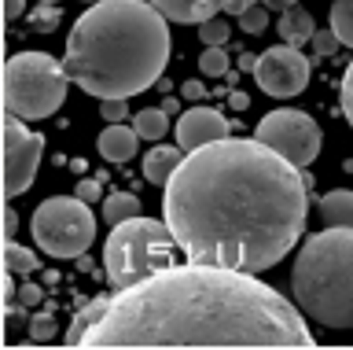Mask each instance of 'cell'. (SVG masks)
<instances>
[{
    "label": "cell",
    "mask_w": 353,
    "mask_h": 350,
    "mask_svg": "<svg viewBox=\"0 0 353 350\" xmlns=\"http://www.w3.org/2000/svg\"><path fill=\"white\" fill-rule=\"evenodd\" d=\"M176 251L181 247H176L165 217L154 222V217L137 214L121 225H110V236L103 244V273H107L110 288L121 291V288L148 280L151 273L173 266Z\"/></svg>",
    "instance_id": "5b68a950"
},
{
    "label": "cell",
    "mask_w": 353,
    "mask_h": 350,
    "mask_svg": "<svg viewBox=\"0 0 353 350\" xmlns=\"http://www.w3.org/2000/svg\"><path fill=\"white\" fill-rule=\"evenodd\" d=\"M11 277H15V273L4 269V306H11V302L19 299V295H15V280H11Z\"/></svg>",
    "instance_id": "e575fe53"
},
{
    "label": "cell",
    "mask_w": 353,
    "mask_h": 350,
    "mask_svg": "<svg viewBox=\"0 0 353 350\" xmlns=\"http://www.w3.org/2000/svg\"><path fill=\"white\" fill-rule=\"evenodd\" d=\"M162 107H165V115H176V111H181V104H176V100H165Z\"/></svg>",
    "instance_id": "8d00e7d4"
},
{
    "label": "cell",
    "mask_w": 353,
    "mask_h": 350,
    "mask_svg": "<svg viewBox=\"0 0 353 350\" xmlns=\"http://www.w3.org/2000/svg\"><path fill=\"white\" fill-rule=\"evenodd\" d=\"M254 4H272V0H254Z\"/></svg>",
    "instance_id": "74e56055"
},
{
    "label": "cell",
    "mask_w": 353,
    "mask_h": 350,
    "mask_svg": "<svg viewBox=\"0 0 353 350\" xmlns=\"http://www.w3.org/2000/svg\"><path fill=\"white\" fill-rule=\"evenodd\" d=\"M140 214V195L137 192H110L103 200V217L107 225H121L129 222V217Z\"/></svg>",
    "instance_id": "e0dca14e"
},
{
    "label": "cell",
    "mask_w": 353,
    "mask_h": 350,
    "mask_svg": "<svg viewBox=\"0 0 353 350\" xmlns=\"http://www.w3.org/2000/svg\"><path fill=\"white\" fill-rule=\"evenodd\" d=\"M320 217H324V225H353V192L331 188L320 200Z\"/></svg>",
    "instance_id": "2e32d148"
},
{
    "label": "cell",
    "mask_w": 353,
    "mask_h": 350,
    "mask_svg": "<svg viewBox=\"0 0 353 350\" xmlns=\"http://www.w3.org/2000/svg\"><path fill=\"white\" fill-rule=\"evenodd\" d=\"M170 23H206L214 19L217 8H225V0H151Z\"/></svg>",
    "instance_id": "4fadbf2b"
},
{
    "label": "cell",
    "mask_w": 353,
    "mask_h": 350,
    "mask_svg": "<svg viewBox=\"0 0 353 350\" xmlns=\"http://www.w3.org/2000/svg\"><path fill=\"white\" fill-rule=\"evenodd\" d=\"M55 336V317L52 313H33L30 317V339L33 343H44V339Z\"/></svg>",
    "instance_id": "cb8c5ba5"
},
{
    "label": "cell",
    "mask_w": 353,
    "mask_h": 350,
    "mask_svg": "<svg viewBox=\"0 0 353 350\" xmlns=\"http://www.w3.org/2000/svg\"><path fill=\"white\" fill-rule=\"evenodd\" d=\"M132 129L143 140H162L170 129V115H165V107H143L140 115H132Z\"/></svg>",
    "instance_id": "ac0fdd59"
},
{
    "label": "cell",
    "mask_w": 353,
    "mask_h": 350,
    "mask_svg": "<svg viewBox=\"0 0 353 350\" xmlns=\"http://www.w3.org/2000/svg\"><path fill=\"white\" fill-rule=\"evenodd\" d=\"M85 4H99V0H85Z\"/></svg>",
    "instance_id": "f35d334b"
},
{
    "label": "cell",
    "mask_w": 353,
    "mask_h": 350,
    "mask_svg": "<svg viewBox=\"0 0 353 350\" xmlns=\"http://www.w3.org/2000/svg\"><path fill=\"white\" fill-rule=\"evenodd\" d=\"M309 59L302 48L294 45H276L269 52L258 56V67H254V81L265 96H276V100H291L309 85Z\"/></svg>",
    "instance_id": "30bf717a"
},
{
    "label": "cell",
    "mask_w": 353,
    "mask_h": 350,
    "mask_svg": "<svg viewBox=\"0 0 353 350\" xmlns=\"http://www.w3.org/2000/svg\"><path fill=\"white\" fill-rule=\"evenodd\" d=\"M99 118H107V122L129 118V100H99Z\"/></svg>",
    "instance_id": "4316f807"
},
{
    "label": "cell",
    "mask_w": 353,
    "mask_h": 350,
    "mask_svg": "<svg viewBox=\"0 0 353 350\" xmlns=\"http://www.w3.org/2000/svg\"><path fill=\"white\" fill-rule=\"evenodd\" d=\"M181 96H184V100H192V104H199L206 96V89H203V81H184L181 85Z\"/></svg>",
    "instance_id": "4dcf8cb0"
},
{
    "label": "cell",
    "mask_w": 353,
    "mask_h": 350,
    "mask_svg": "<svg viewBox=\"0 0 353 350\" xmlns=\"http://www.w3.org/2000/svg\"><path fill=\"white\" fill-rule=\"evenodd\" d=\"M225 137H232V126L221 111H214V107L195 104L176 118V144L184 151H195V148L214 144V140H225Z\"/></svg>",
    "instance_id": "8fae6325"
},
{
    "label": "cell",
    "mask_w": 353,
    "mask_h": 350,
    "mask_svg": "<svg viewBox=\"0 0 353 350\" xmlns=\"http://www.w3.org/2000/svg\"><path fill=\"white\" fill-rule=\"evenodd\" d=\"M41 295H44V291L37 288V284H22L19 302H22V306H37V302H41Z\"/></svg>",
    "instance_id": "f546056e"
},
{
    "label": "cell",
    "mask_w": 353,
    "mask_h": 350,
    "mask_svg": "<svg viewBox=\"0 0 353 350\" xmlns=\"http://www.w3.org/2000/svg\"><path fill=\"white\" fill-rule=\"evenodd\" d=\"M342 45V41H339V34H335V30H316V34H313V52H316V56L320 59H324V56H331V52H335Z\"/></svg>",
    "instance_id": "484cf974"
},
{
    "label": "cell",
    "mask_w": 353,
    "mask_h": 350,
    "mask_svg": "<svg viewBox=\"0 0 353 350\" xmlns=\"http://www.w3.org/2000/svg\"><path fill=\"white\" fill-rule=\"evenodd\" d=\"M137 144H140V133L121 122H110L103 133H99V155L107 162H129L137 155Z\"/></svg>",
    "instance_id": "7c38bea8"
},
{
    "label": "cell",
    "mask_w": 353,
    "mask_h": 350,
    "mask_svg": "<svg viewBox=\"0 0 353 350\" xmlns=\"http://www.w3.org/2000/svg\"><path fill=\"white\" fill-rule=\"evenodd\" d=\"M55 19H59V15H55V4H44V8H41V12H37V15H33V26H41V30H44V34H48V30L55 26Z\"/></svg>",
    "instance_id": "f1b7e54d"
},
{
    "label": "cell",
    "mask_w": 353,
    "mask_h": 350,
    "mask_svg": "<svg viewBox=\"0 0 353 350\" xmlns=\"http://www.w3.org/2000/svg\"><path fill=\"white\" fill-rule=\"evenodd\" d=\"M41 4H55V0H41Z\"/></svg>",
    "instance_id": "ab89813d"
},
{
    "label": "cell",
    "mask_w": 353,
    "mask_h": 350,
    "mask_svg": "<svg viewBox=\"0 0 353 350\" xmlns=\"http://www.w3.org/2000/svg\"><path fill=\"white\" fill-rule=\"evenodd\" d=\"M44 155V137L22 126L19 115L4 111V200H15L33 184Z\"/></svg>",
    "instance_id": "9c48e42d"
},
{
    "label": "cell",
    "mask_w": 353,
    "mask_h": 350,
    "mask_svg": "<svg viewBox=\"0 0 353 350\" xmlns=\"http://www.w3.org/2000/svg\"><path fill=\"white\" fill-rule=\"evenodd\" d=\"M77 195H81L85 203H99V195H103V188H99L96 177H85L81 184H77Z\"/></svg>",
    "instance_id": "83f0119b"
},
{
    "label": "cell",
    "mask_w": 353,
    "mask_h": 350,
    "mask_svg": "<svg viewBox=\"0 0 353 350\" xmlns=\"http://www.w3.org/2000/svg\"><path fill=\"white\" fill-rule=\"evenodd\" d=\"M339 107H342V115H346V122L353 126V63L346 67V74H342V85H339Z\"/></svg>",
    "instance_id": "d4e9b609"
},
{
    "label": "cell",
    "mask_w": 353,
    "mask_h": 350,
    "mask_svg": "<svg viewBox=\"0 0 353 350\" xmlns=\"http://www.w3.org/2000/svg\"><path fill=\"white\" fill-rule=\"evenodd\" d=\"M199 41L210 48V45H225L228 41V23H221V19H206V23H199Z\"/></svg>",
    "instance_id": "7402d4cb"
},
{
    "label": "cell",
    "mask_w": 353,
    "mask_h": 350,
    "mask_svg": "<svg viewBox=\"0 0 353 350\" xmlns=\"http://www.w3.org/2000/svg\"><path fill=\"white\" fill-rule=\"evenodd\" d=\"M162 217L199 266L272 269L309 222V192L294 162L258 137H225L188 151L162 184Z\"/></svg>",
    "instance_id": "6da1fadb"
},
{
    "label": "cell",
    "mask_w": 353,
    "mask_h": 350,
    "mask_svg": "<svg viewBox=\"0 0 353 350\" xmlns=\"http://www.w3.org/2000/svg\"><path fill=\"white\" fill-rule=\"evenodd\" d=\"M258 67V56H250V52H239V70H254Z\"/></svg>",
    "instance_id": "d590c367"
},
{
    "label": "cell",
    "mask_w": 353,
    "mask_h": 350,
    "mask_svg": "<svg viewBox=\"0 0 353 350\" xmlns=\"http://www.w3.org/2000/svg\"><path fill=\"white\" fill-rule=\"evenodd\" d=\"M41 262H37V255H33L30 247H22V244H15V240H4V269H11V273H33Z\"/></svg>",
    "instance_id": "d6986e66"
},
{
    "label": "cell",
    "mask_w": 353,
    "mask_h": 350,
    "mask_svg": "<svg viewBox=\"0 0 353 350\" xmlns=\"http://www.w3.org/2000/svg\"><path fill=\"white\" fill-rule=\"evenodd\" d=\"M165 63L170 19L151 0H99L77 15L63 70L96 100H129L162 81Z\"/></svg>",
    "instance_id": "3957f363"
},
{
    "label": "cell",
    "mask_w": 353,
    "mask_h": 350,
    "mask_svg": "<svg viewBox=\"0 0 353 350\" xmlns=\"http://www.w3.org/2000/svg\"><path fill=\"white\" fill-rule=\"evenodd\" d=\"M298 302L254 273L225 266H165L148 280L103 295V313L81 347H313Z\"/></svg>",
    "instance_id": "7a4b0ae2"
},
{
    "label": "cell",
    "mask_w": 353,
    "mask_h": 350,
    "mask_svg": "<svg viewBox=\"0 0 353 350\" xmlns=\"http://www.w3.org/2000/svg\"><path fill=\"white\" fill-rule=\"evenodd\" d=\"M181 144L176 148H151L148 155H143V181H151V184H165L173 177V170L184 162V155H181Z\"/></svg>",
    "instance_id": "9a60e30c"
},
{
    "label": "cell",
    "mask_w": 353,
    "mask_h": 350,
    "mask_svg": "<svg viewBox=\"0 0 353 350\" xmlns=\"http://www.w3.org/2000/svg\"><path fill=\"white\" fill-rule=\"evenodd\" d=\"M228 52H225V45H210L203 56H199V70L206 74V78H225L228 74Z\"/></svg>",
    "instance_id": "44dd1931"
},
{
    "label": "cell",
    "mask_w": 353,
    "mask_h": 350,
    "mask_svg": "<svg viewBox=\"0 0 353 350\" xmlns=\"http://www.w3.org/2000/svg\"><path fill=\"white\" fill-rule=\"evenodd\" d=\"M276 34L283 37V45H294V48H302L305 41H313L316 34V23H313V15L305 12V8H287V12H280V19H276Z\"/></svg>",
    "instance_id": "5bb4252c"
},
{
    "label": "cell",
    "mask_w": 353,
    "mask_h": 350,
    "mask_svg": "<svg viewBox=\"0 0 353 350\" xmlns=\"http://www.w3.org/2000/svg\"><path fill=\"white\" fill-rule=\"evenodd\" d=\"M247 8H254V0H225V8H221V12H228V15H243L247 12Z\"/></svg>",
    "instance_id": "836d02e7"
},
{
    "label": "cell",
    "mask_w": 353,
    "mask_h": 350,
    "mask_svg": "<svg viewBox=\"0 0 353 350\" xmlns=\"http://www.w3.org/2000/svg\"><path fill=\"white\" fill-rule=\"evenodd\" d=\"M15 229H19V214H15V206H4V240L15 236Z\"/></svg>",
    "instance_id": "d6a6232c"
},
{
    "label": "cell",
    "mask_w": 353,
    "mask_h": 350,
    "mask_svg": "<svg viewBox=\"0 0 353 350\" xmlns=\"http://www.w3.org/2000/svg\"><path fill=\"white\" fill-rule=\"evenodd\" d=\"M331 30L346 48H353V0H335L331 4Z\"/></svg>",
    "instance_id": "ffe728a7"
},
{
    "label": "cell",
    "mask_w": 353,
    "mask_h": 350,
    "mask_svg": "<svg viewBox=\"0 0 353 350\" xmlns=\"http://www.w3.org/2000/svg\"><path fill=\"white\" fill-rule=\"evenodd\" d=\"M265 26H269V12H265L261 4H254L239 15V30H247V34H261Z\"/></svg>",
    "instance_id": "603a6c76"
},
{
    "label": "cell",
    "mask_w": 353,
    "mask_h": 350,
    "mask_svg": "<svg viewBox=\"0 0 353 350\" xmlns=\"http://www.w3.org/2000/svg\"><path fill=\"white\" fill-rule=\"evenodd\" d=\"M261 144H269L272 151H280L287 162H294L298 170H305L309 162L320 155V126L309 118L305 111H291V107H280V111H269L258 122Z\"/></svg>",
    "instance_id": "ba28073f"
},
{
    "label": "cell",
    "mask_w": 353,
    "mask_h": 350,
    "mask_svg": "<svg viewBox=\"0 0 353 350\" xmlns=\"http://www.w3.org/2000/svg\"><path fill=\"white\" fill-rule=\"evenodd\" d=\"M66 70L48 52H19L4 63V111L19 118H52L66 100Z\"/></svg>",
    "instance_id": "8992f818"
},
{
    "label": "cell",
    "mask_w": 353,
    "mask_h": 350,
    "mask_svg": "<svg viewBox=\"0 0 353 350\" xmlns=\"http://www.w3.org/2000/svg\"><path fill=\"white\" fill-rule=\"evenodd\" d=\"M30 233L44 255L52 258H81L96 240V217L92 203L81 195H52L44 200L30 217Z\"/></svg>",
    "instance_id": "52a82bcc"
},
{
    "label": "cell",
    "mask_w": 353,
    "mask_h": 350,
    "mask_svg": "<svg viewBox=\"0 0 353 350\" xmlns=\"http://www.w3.org/2000/svg\"><path fill=\"white\" fill-rule=\"evenodd\" d=\"M291 295L309 321L353 328V225L305 236L291 269Z\"/></svg>",
    "instance_id": "277c9868"
},
{
    "label": "cell",
    "mask_w": 353,
    "mask_h": 350,
    "mask_svg": "<svg viewBox=\"0 0 353 350\" xmlns=\"http://www.w3.org/2000/svg\"><path fill=\"white\" fill-rule=\"evenodd\" d=\"M22 12H26V0H4V19L8 23H15Z\"/></svg>",
    "instance_id": "1f68e13d"
}]
</instances>
